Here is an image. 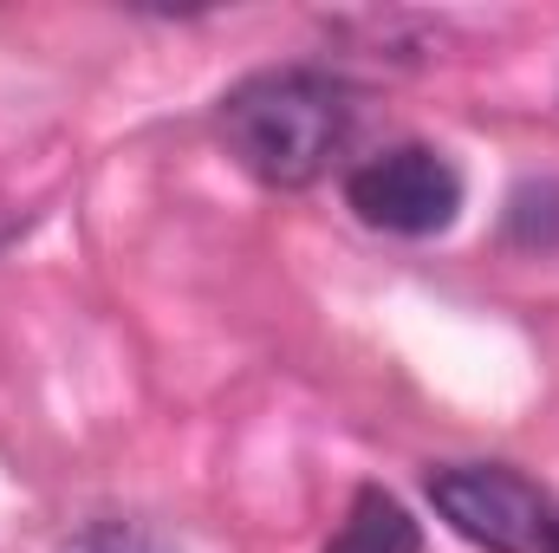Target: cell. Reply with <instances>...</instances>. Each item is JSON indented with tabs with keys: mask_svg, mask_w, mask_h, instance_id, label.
Here are the masks:
<instances>
[{
	"mask_svg": "<svg viewBox=\"0 0 559 553\" xmlns=\"http://www.w3.org/2000/svg\"><path fill=\"white\" fill-rule=\"evenodd\" d=\"M352 138V92L319 66H267L228 85L222 98V143L228 156L267 183L306 189L332 169V156Z\"/></svg>",
	"mask_w": 559,
	"mask_h": 553,
	"instance_id": "cell-1",
	"label": "cell"
},
{
	"mask_svg": "<svg viewBox=\"0 0 559 553\" xmlns=\"http://www.w3.org/2000/svg\"><path fill=\"white\" fill-rule=\"evenodd\" d=\"M429 502L436 515L475 541L488 553H547L554 548V521L559 502L527 482L521 469L508 462H449V469H429Z\"/></svg>",
	"mask_w": 559,
	"mask_h": 553,
	"instance_id": "cell-2",
	"label": "cell"
},
{
	"mask_svg": "<svg viewBox=\"0 0 559 553\" xmlns=\"http://www.w3.org/2000/svg\"><path fill=\"white\" fill-rule=\"evenodd\" d=\"M345 202L384 235H442L462 209V169L429 143H391L345 176Z\"/></svg>",
	"mask_w": 559,
	"mask_h": 553,
	"instance_id": "cell-3",
	"label": "cell"
},
{
	"mask_svg": "<svg viewBox=\"0 0 559 553\" xmlns=\"http://www.w3.org/2000/svg\"><path fill=\"white\" fill-rule=\"evenodd\" d=\"M325 553H423V528L411 521V508H404L391 489L365 482V489L352 495L345 521L332 528Z\"/></svg>",
	"mask_w": 559,
	"mask_h": 553,
	"instance_id": "cell-4",
	"label": "cell"
},
{
	"mask_svg": "<svg viewBox=\"0 0 559 553\" xmlns=\"http://www.w3.org/2000/svg\"><path fill=\"white\" fill-rule=\"evenodd\" d=\"M508 242H521V248H559V183H527L508 202Z\"/></svg>",
	"mask_w": 559,
	"mask_h": 553,
	"instance_id": "cell-5",
	"label": "cell"
},
{
	"mask_svg": "<svg viewBox=\"0 0 559 553\" xmlns=\"http://www.w3.org/2000/svg\"><path fill=\"white\" fill-rule=\"evenodd\" d=\"M66 553H176V548H163L138 521H92L66 541Z\"/></svg>",
	"mask_w": 559,
	"mask_h": 553,
	"instance_id": "cell-6",
	"label": "cell"
},
{
	"mask_svg": "<svg viewBox=\"0 0 559 553\" xmlns=\"http://www.w3.org/2000/svg\"><path fill=\"white\" fill-rule=\"evenodd\" d=\"M547 553H559V521H554V548H547Z\"/></svg>",
	"mask_w": 559,
	"mask_h": 553,
	"instance_id": "cell-7",
	"label": "cell"
}]
</instances>
